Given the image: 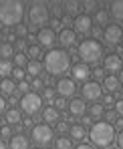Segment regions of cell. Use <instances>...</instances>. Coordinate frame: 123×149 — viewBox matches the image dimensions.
I'll list each match as a JSON object with an SVG mask.
<instances>
[{
	"instance_id": "cell-1",
	"label": "cell",
	"mask_w": 123,
	"mask_h": 149,
	"mask_svg": "<svg viewBox=\"0 0 123 149\" xmlns=\"http://www.w3.org/2000/svg\"><path fill=\"white\" fill-rule=\"evenodd\" d=\"M43 67H45V71H47L50 77L63 79V74L73 67V65H71V54L65 49H52L45 54Z\"/></svg>"
},
{
	"instance_id": "cell-2",
	"label": "cell",
	"mask_w": 123,
	"mask_h": 149,
	"mask_svg": "<svg viewBox=\"0 0 123 149\" xmlns=\"http://www.w3.org/2000/svg\"><path fill=\"white\" fill-rule=\"evenodd\" d=\"M117 137L115 127L107 121H97L89 127V141L93 147H109Z\"/></svg>"
},
{
	"instance_id": "cell-3",
	"label": "cell",
	"mask_w": 123,
	"mask_h": 149,
	"mask_svg": "<svg viewBox=\"0 0 123 149\" xmlns=\"http://www.w3.org/2000/svg\"><path fill=\"white\" fill-rule=\"evenodd\" d=\"M24 18V4L16 2V0H8V2H0V24L4 28H16L22 24Z\"/></svg>"
},
{
	"instance_id": "cell-4",
	"label": "cell",
	"mask_w": 123,
	"mask_h": 149,
	"mask_svg": "<svg viewBox=\"0 0 123 149\" xmlns=\"http://www.w3.org/2000/svg\"><path fill=\"white\" fill-rule=\"evenodd\" d=\"M77 54L81 58V63L85 65H97L99 61L103 58V45L99 42L97 38H85L79 42L77 47Z\"/></svg>"
},
{
	"instance_id": "cell-5",
	"label": "cell",
	"mask_w": 123,
	"mask_h": 149,
	"mask_svg": "<svg viewBox=\"0 0 123 149\" xmlns=\"http://www.w3.org/2000/svg\"><path fill=\"white\" fill-rule=\"evenodd\" d=\"M50 18V10L49 4L45 2H32L28 4V22H30V28H45V24L49 22Z\"/></svg>"
},
{
	"instance_id": "cell-6",
	"label": "cell",
	"mask_w": 123,
	"mask_h": 149,
	"mask_svg": "<svg viewBox=\"0 0 123 149\" xmlns=\"http://www.w3.org/2000/svg\"><path fill=\"white\" fill-rule=\"evenodd\" d=\"M55 137V129L49 123H36L30 129V141L36 145V147H45L49 145Z\"/></svg>"
},
{
	"instance_id": "cell-7",
	"label": "cell",
	"mask_w": 123,
	"mask_h": 149,
	"mask_svg": "<svg viewBox=\"0 0 123 149\" xmlns=\"http://www.w3.org/2000/svg\"><path fill=\"white\" fill-rule=\"evenodd\" d=\"M20 111L26 113L28 117H32V115H36V113H41L43 111V97L38 95V93H34V91H30V93H26L20 97Z\"/></svg>"
},
{
	"instance_id": "cell-8",
	"label": "cell",
	"mask_w": 123,
	"mask_h": 149,
	"mask_svg": "<svg viewBox=\"0 0 123 149\" xmlns=\"http://www.w3.org/2000/svg\"><path fill=\"white\" fill-rule=\"evenodd\" d=\"M103 42L107 47H119L123 42V28L115 22H109V24L103 28Z\"/></svg>"
},
{
	"instance_id": "cell-9",
	"label": "cell",
	"mask_w": 123,
	"mask_h": 149,
	"mask_svg": "<svg viewBox=\"0 0 123 149\" xmlns=\"http://www.w3.org/2000/svg\"><path fill=\"white\" fill-rule=\"evenodd\" d=\"M103 97V85L97 81H87L83 87H81V99L83 101H101Z\"/></svg>"
},
{
	"instance_id": "cell-10",
	"label": "cell",
	"mask_w": 123,
	"mask_h": 149,
	"mask_svg": "<svg viewBox=\"0 0 123 149\" xmlns=\"http://www.w3.org/2000/svg\"><path fill=\"white\" fill-rule=\"evenodd\" d=\"M55 42H59V34H57L50 26H45V28H41V30L36 32V45H38L41 49L52 50Z\"/></svg>"
},
{
	"instance_id": "cell-11",
	"label": "cell",
	"mask_w": 123,
	"mask_h": 149,
	"mask_svg": "<svg viewBox=\"0 0 123 149\" xmlns=\"http://www.w3.org/2000/svg\"><path fill=\"white\" fill-rule=\"evenodd\" d=\"M57 95L63 97V99H75V93H77V83H75L71 77H63L57 81V87H55Z\"/></svg>"
},
{
	"instance_id": "cell-12",
	"label": "cell",
	"mask_w": 123,
	"mask_h": 149,
	"mask_svg": "<svg viewBox=\"0 0 123 149\" xmlns=\"http://www.w3.org/2000/svg\"><path fill=\"white\" fill-rule=\"evenodd\" d=\"M93 28H95V22H93V16H89V14H85V12H81L77 18H73V30L77 34H91L93 32Z\"/></svg>"
},
{
	"instance_id": "cell-13",
	"label": "cell",
	"mask_w": 123,
	"mask_h": 149,
	"mask_svg": "<svg viewBox=\"0 0 123 149\" xmlns=\"http://www.w3.org/2000/svg\"><path fill=\"white\" fill-rule=\"evenodd\" d=\"M103 71H107L109 74L121 73L123 71V58L119 54H115V52L105 54V56H103Z\"/></svg>"
},
{
	"instance_id": "cell-14",
	"label": "cell",
	"mask_w": 123,
	"mask_h": 149,
	"mask_svg": "<svg viewBox=\"0 0 123 149\" xmlns=\"http://www.w3.org/2000/svg\"><path fill=\"white\" fill-rule=\"evenodd\" d=\"M91 74H93L91 67L85 65V63H75L73 67H71V79H73L75 83H83V85H85Z\"/></svg>"
},
{
	"instance_id": "cell-15",
	"label": "cell",
	"mask_w": 123,
	"mask_h": 149,
	"mask_svg": "<svg viewBox=\"0 0 123 149\" xmlns=\"http://www.w3.org/2000/svg\"><path fill=\"white\" fill-rule=\"evenodd\" d=\"M59 45H61V49H65V50L73 49L77 45V32L73 28H69V26H63L59 30Z\"/></svg>"
},
{
	"instance_id": "cell-16",
	"label": "cell",
	"mask_w": 123,
	"mask_h": 149,
	"mask_svg": "<svg viewBox=\"0 0 123 149\" xmlns=\"http://www.w3.org/2000/svg\"><path fill=\"white\" fill-rule=\"evenodd\" d=\"M67 111H69V115H73V117H79V119H83L85 115H87V103L81 99V97H75V99L69 101V107H67Z\"/></svg>"
},
{
	"instance_id": "cell-17",
	"label": "cell",
	"mask_w": 123,
	"mask_h": 149,
	"mask_svg": "<svg viewBox=\"0 0 123 149\" xmlns=\"http://www.w3.org/2000/svg\"><path fill=\"white\" fill-rule=\"evenodd\" d=\"M8 149H30V137H26L24 133H16L10 137Z\"/></svg>"
},
{
	"instance_id": "cell-18",
	"label": "cell",
	"mask_w": 123,
	"mask_h": 149,
	"mask_svg": "<svg viewBox=\"0 0 123 149\" xmlns=\"http://www.w3.org/2000/svg\"><path fill=\"white\" fill-rule=\"evenodd\" d=\"M103 89L107 91V93H117V91H121V83H119V77L117 74H107L105 79H103Z\"/></svg>"
},
{
	"instance_id": "cell-19",
	"label": "cell",
	"mask_w": 123,
	"mask_h": 149,
	"mask_svg": "<svg viewBox=\"0 0 123 149\" xmlns=\"http://www.w3.org/2000/svg\"><path fill=\"white\" fill-rule=\"evenodd\" d=\"M4 121L6 125H20L22 123V111L20 109H16V107H12V109H8L6 113H4Z\"/></svg>"
},
{
	"instance_id": "cell-20",
	"label": "cell",
	"mask_w": 123,
	"mask_h": 149,
	"mask_svg": "<svg viewBox=\"0 0 123 149\" xmlns=\"http://www.w3.org/2000/svg\"><path fill=\"white\" fill-rule=\"evenodd\" d=\"M14 93H16L14 79H0V95L2 97H12Z\"/></svg>"
},
{
	"instance_id": "cell-21",
	"label": "cell",
	"mask_w": 123,
	"mask_h": 149,
	"mask_svg": "<svg viewBox=\"0 0 123 149\" xmlns=\"http://www.w3.org/2000/svg\"><path fill=\"white\" fill-rule=\"evenodd\" d=\"M43 121L45 123H59L61 121V111H57L52 105H49V107H45L43 109Z\"/></svg>"
},
{
	"instance_id": "cell-22",
	"label": "cell",
	"mask_w": 123,
	"mask_h": 149,
	"mask_svg": "<svg viewBox=\"0 0 123 149\" xmlns=\"http://www.w3.org/2000/svg\"><path fill=\"white\" fill-rule=\"evenodd\" d=\"M65 6V14L67 16H79L81 14V8H83V2H77V0H69V2H63Z\"/></svg>"
},
{
	"instance_id": "cell-23",
	"label": "cell",
	"mask_w": 123,
	"mask_h": 149,
	"mask_svg": "<svg viewBox=\"0 0 123 149\" xmlns=\"http://www.w3.org/2000/svg\"><path fill=\"white\" fill-rule=\"evenodd\" d=\"M69 135H71V141H79L81 143L87 137V129L83 125H71L69 127Z\"/></svg>"
},
{
	"instance_id": "cell-24",
	"label": "cell",
	"mask_w": 123,
	"mask_h": 149,
	"mask_svg": "<svg viewBox=\"0 0 123 149\" xmlns=\"http://www.w3.org/2000/svg\"><path fill=\"white\" fill-rule=\"evenodd\" d=\"M109 14H111L115 20H121L123 22V0H113V2H109Z\"/></svg>"
},
{
	"instance_id": "cell-25",
	"label": "cell",
	"mask_w": 123,
	"mask_h": 149,
	"mask_svg": "<svg viewBox=\"0 0 123 149\" xmlns=\"http://www.w3.org/2000/svg\"><path fill=\"white\" fill-rule=\"evenodd\" d=\"M109 10H105V8H97V12L93 14V22L97 26H107L109 24Z\"/></svg>"
},
{
	"instance_id": "cell-26",
	"label": "cell",
	"mask_w": 123,
	"mask_h": 149,
	"mask_svg": "<svg viewBox=\"0 0 123 149\" xmlns=\"http://www.w3.org/2000/svg\"><path fill=\"white\" fill-rule=\"evenodd\" d=\"M14 45L10 42H2L0 45V61H12L14 58Z\"/></svg>"
},
{
	"instance_id": "cell-27",
	"label": "cell",
	"mask_w": 123,
	"mask_h": 149,
	"mask_svg": "<svg viewBox=\"0 0 123 149\" xmlns=\"http://www.w3.org/2000/svg\"><path fill=\"white\" fill-rule=\"evenodd\" d=\"M43 63L41 61H28V65H26V74H30L32 79H36L38 74L43 73Z\"/></svg>"
},
{
	"instance_id": "cell-28",
	"label": "cell",
	"mask_w": 123,
	"mask_h": 149,
	"mask_svg": "<svg viewBox=\"0 0 123 149\" xmlns=\"http://www.w3.org/2000/svg\"><path fill=\"white\" fill-rule=\"evenodd\" d=\"M49 10H50V16L57 18V20H61V18L65 16V6H63V2H50Z\"/></svg>"
},
{
	"instance_id": "cell-29",
	"label": "cell",
	"mask_w": 123,
	"mask_h": 149,
	"mask_svg": "<svg viewBox=\"0 0 123 149\" xmlns=\"http://www.w3.org/2000/svg\"><path fill=\"white\" fill-rule=\"evenodd\" d=\"M14 73V63L12 61H0V79H10Z\"/></svg>"
},
{
	"instance_id": "cell-30",
	"label": "cell",
	"mask_w": 123,
	"mask_h": 149,
	"mask_svg": "<svg viewBox=\"0 0 123 149\" xmlns=\"http://www.w3.org/2000/svg\"><path fill=\"white\" fill-rule=\"evenodd\" d=\"M87 113H89L91 119H103V117H105V107H103L101 103H93Z\"/></svg>"
},
{
	"instance_id": "cell-31",
	"label": "cell",
	"mask_w": 123,
	"mask_h": 149,
	"mask_svg": "<svg viewBox=\"0 0 123 149\" xmlns=\"http://www.w3.org/2000/svg\"><path fill=\"white\" fill-rule=\"evenodd\" d=\"M26 56H28V61H38V58L43 56V49H41L38 45H28Z\"/></svg>"
},
{
	"instance_id": "cell-32",
	"label": "cell",
	"mask_w": 123,
	"mask_h": 149,
	"mask_svg": "<svg viewBox=\"0 0 123 149\" xmlns=\"http://www.w3.org/2000/svg\"><path fill=\"white\" fill-rule=\"evenodd\" d=\"M55 149H73L71 137H65V135L57 137V139H55Z\"/></svg>"
},
{
	"instance_id": "cell-33",
	"label": "cell",
	"mask_w": 123,
	"mask_h": 149,
	"mask_svg": "<svg viewBox=\"0 0 123 149\" xmlns=\"http://www.w3.org/2000/svg\"><path fill=\"white\" fill-rule=\"evenodd\" d=\"M12 63H14L16 69H26V65H28V56H26V52H16L14 58H12Z\"/></svg>"
},
{
	"instance_id": "cell-34",
	"label": "cell",
	"mask_w": 123,
	"mask_h": 149,
	"mask_svg": "<svg viewBox=\"0 0 123 149\" xmlns=\"http://www.w3.org/2000/svg\"><path fill=\"white\" fill-rule=\"evenodd\" d=\"M97 6H99V2H95V0H85L83 2V10H85V14H89V12H97Z\"/></svg>"
},
{
	"instance_id": "cell-35",
	"label": "cell",
	"mask_w": 123,
	"mask_h": 149,
	"mask_svg": "<svg viewBox=\"0 0 123 149\" xmlns=\"http://www.w3.org/2000/svg\"><path fill=\"white\" fill-rule=\"evenodd\" d=\"M101 105H103V107H115V97H113L111 93H105V95L101 97Z\"/></svg>"
},
{
	"instance_id": "cell-36",
	"label": "cell",
	"mask_w": 123,
	"mask_h": 149,
	"mask_svg": "<svg viewBox=\"0 0 123 149\" xmlns=\"http://www.w3.org/2000/svg\"><path fill=\"white\" fill-rule=\"evenodd\" d=\"M55 93H57V91H55L52 87H45V89H43V95H41V97H43V101L47 99V101H50V103H52V101H55Z\"/></svg>"
},
{
	"instance_id": "cell-37",
	"label": "cell",
	"mask_w": 123,
	"mask_h": 149,
	"mask_svg": "<svg viewBox=\"0 0 123 149\" xmlns=\"http://www.w3.org/2000/svg\"><path fill=\"white\" fill-rule=\"evenodd\" d=\"M52 103H55L52 107H55L57 111H65V109L69 107V103H67V99H63V97H57V99L52 101Z\"/></svg>"
},
{
	"instance_id": "cell-38",
	"label": "cell",
	"mask_w": 123,
	"mask_h": 149,
	"mask_svg": "<svg viewBox=\"0 0 123 149\" xmlns=\"http://www.w3.org/2000/svg\"><path fill=\"white\" fill-rule=\"evenodd\" d=\"M30 89H32V91H43V89H45V81H43L41 77L32 79V83H30Z\"/></svg>"
},
{
	"instance_id": "cell-39",
	"label": "cell",
	"mask_w": 123,
	"mask_h": 149,
	"mask_svg": "<svg viewBox=\"0 0 123 149\" xmlns=\"http://www.w3.org/2000/svg\"><path fill=\"white\" fill-rule=\"evenodd\" d=\"M12 135H14V133H12V127H10V125H0V137H2V139H4V137H12Z\"/></svg>"
},
{
	"instance_id": "cell-40",
	"label": "cell",
	"mask_w": 123,
	"mask_h": 149,
	"mask_svg": "<svg viewBox=\"0 0 123 149\" xmlns=\"http://www.w3.org/2000/svg\"><path fill=\"white\" fill-rule=\"evenodd\" d=\"M24 77H26V69H16V67H14V73H12V79H14V81L20 83V81H24Z\"/></svg>"
},
{
	"instance_id": "cell-41",
	"label": "cell",
	"mask_w": 123,
	"mask_h": 149,
	"mask_svg": "<svg viewBox=\"0 0 123 149\" xmlns=\"http://www.w3.org/2000/svg\"><path fill=\"white\" fill-rule=\"evenodd\" d=\"M16 91H20L22 95L30 93V83H28V81H20V83L16 85Z\"/></svg>"
},
{
	"instance_id": "cell-42",
	"label": "cell",
	"mask_w": 123,
	"mask_h": 149,
	"mask_svg": "<svg viewBox=\"0 0 123 149\" xmlns=\"http://www.w3.org/2000/svg\"><path fill=\"white\" fill-rule=\"evenodd\" d=\"M117 117H119V115H117V113H115V111H105V119H107V123H117Z\"/></svg>"
},
{
	"instance_id": "cell-43",
	"label": "cell",
	"mask_w": 123,
	"mask_h": 149,
	"mask_svg": "<svg viewBox=\"0 0 123 149\" xmlns=\"http://www.w3.org/2000/svg\"><path fill=\"white\" fill-rule=\"evenodd\" d=\"M16 36H18V38L28 36V26H26V24H18V26H16Z\"/></svg>"
},
{
	"instance_id": "cell-44",
	"label": "cell",
	"mask_w": 123,
	"mask_h": 149,
	"mask_svg": "<svg viewBox=\"0 0 123 149\" xmlns=\"http://www.w3.org/2000/svg\"><path fill=\"white\" fill-rule=\"evenodd\" d=\"M69 127H71V125L67 123V121H59V123H57V131H59V133H65V131H69Z\"/></svg>"
},
{
	"instance_id": "cell-45",
	"label": "cell",
	"mask_w": 123,
	"mask_h": 149,
	"mask_svg": "<svg viewBox=\"0 0 123 149\" xmlns=\"http://www.w3.org/2000/svg\"><path fill=\"white\" fill-rule=\"evenodd\" d=\"M16 49L20 50V52H26L28 45H26V40H24V38H18V40H16Z\"/></svg>"
},
{
	"instance_id": "cell-46",
	"label": "cell",
	"mask_w": 123,
	"mask_h": 149,
	"mask_svg": "<svg viewBox=\"0 0 123 149\" xmlns=\"http://www.w3.org/2000/svg\"><path fill=\"white\" fill-rule=\"evenodd\" d=\"M93 77H95V81H101V79H105V77H107V74H105V71H103V69H95V71H93Z\"/></svg>"
},
{
	"instance_id": "cell-47",
	"label": "cell",
	"mask_w": 123,
	"mask_h": 149,
	"mask_svg": "<svg viewBox=\"0 0 123 149\" xmlns=\"http://www.w3.org/2000/svg\"><path fill=\"white\" fill-rule=\"evenodd\" d=\"M115 113H117L119 117H123V99L115 101Z\"/></svg>"
},
{
	"instance_id": "cell-48",
	"label": "cell",
	"mask_w": 123,
	"mask_h": 149,
	"mask_svg": "<svg viewBox=\"0 0 123 149\" xmlns=\"http://www.w3.org/2000/svg\"><path fill=\"white\" fill-rule=\"evenodd\" d=\"M6 105H8V103H6V99L0 95V115H4V113L8 111V109H6Z\"/></svg>"
},
{
	"instance_id": "cell-49",
	"label": "cell",
	"mask_w": 123,
	"mask_h": 149,
	"mask_svg": "<svg viewBox=\"0 0 123 149\" xmlns=\"http://www.w3.org/2000/svg\"><path fill=\"white\" fill-rule=\"evenodd\" d=\"M115 141H117V149H123V129L117 133V137H115Z\"/></svg>"
},
{
	"instance_id": "cell-50",
	"label": "cell",
	"mask_w": 123,
	"mask_h": 149,
	"mask_svg": "<svg viewBox=\"0 0 123 149\" xmlns=\"http://www.w3.org/2000/svg\"><path fill=\"white\" fill-rule=\"evenodd\" d=\"M50 28H52V30H57V28H61V20H57V18H52V20H50Z\"/></svg>"
},
{
	"instance_id": "cell-51",
	"label": "cell",
	"mask_w": 123,
	"mask_h": 149,
	"mask_svg": "<svg viewBox=\"0 0 123 149\" xmlns=\"http://www.w3.org/2000/svg\"><path fill=\"white\" fill-rule=\"evenodd\" d=\"M22 125H24L26 129H32V127H34V123H32V119H22Z\"/></svg>"
},
{
	"instance_id": "cell-52",
	"label": "cell",
	"mask_w": 123,
	"mask_h": 149,
	"mask_svg": "<svg viewBox=\"0 0 123 149\" xmlns=\"http://www.w3.org/2000/svg\"><path fill=\"white\" fill-rule=\"evenodd\" d=\"M81 125H83V127H87V125H89V127H91V117H83V119H81Z\"/></svg>"
},
{
	"instance_id": "cell-53",
	"label": "cell",
	"mask_w": 123,
	"mask_h": 149,
	"mask_svg": "<svg viewBox=\"0 0 123 149\" xmlns=\"http://www.w3.org/2000/svg\"><path fill=\"white\" fill-rule=\"evenodd\" d=\"M75 149H95V147H93V145H89V143H79Z\"/></svg>"
},
{
	"instance_id": "cell-54",
	"label": "cell",
	"mask_w": 123,
	"mask_h": 149,
	"mask_svg": "<svg viewBox=\"0 0 123 149\" xmlns=\"http://www.w3.org/2000/svg\"><path fill=\"white\" fill-rule=\"evenodd\" d=\"M93 34H95V36H103V30H101V28H93Z\"/></svg>"
},
{
	"instance_id": "cell-55",
	"label": "cell",
	"mask_w": 123,
	"mask_h": 149,
	"mask_svg": "<svg viewBox=\"0 0 123 149\" xmlns=\"http://www.w3.org/2000/svg\"><path fill=\"white\" fill-rule=\"evenodd\" d=\"M0 149H8V147H6V143H4V139H2V137H0Z\"/></svg>"
},
{
	"instance_id": "cell-56",
	"label": "cell",
	"mask_w": 123,
	"mask_h": 149,
	"mask_svg": "<svg viewBox=\"0 0 123 149\" xmlns=\"http://www.w3.org/2000/svg\"><path fill=\"white\" fill-rule=\"evenodd\" d=\"M0 45H2V30H0Z\"/></svg>"
},
{
	"instance_id": "cell-57",
	"label": "cell",
	"mask_w": 123,
	"mask_h": 149,
	"mask_svg": "<svg viewBox=\"0 0 123 149\" xmlns=\"http://www.w3.org/2000/svg\"><path fill=\"white\" fill-rule=\"evenodd\" d=\"M121 97H123V85H121Z\"/></svg>"
},
{
	"instance_id": "cell-58",
	"label": "cell",
	"mask_w": 123,
	"mask_h": 149,
	"mask_svg": "<svg viewBox=\"0 0 123 149\" xmlns=\"http://www.w3.org/2000/svg\"><path fill=\"white\" fill-rule=\"evenodd\" d=\"M36 149H49V147H36Z\"/></svg>"
}]
</instances>
